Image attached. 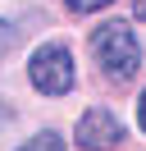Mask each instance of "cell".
<instances>
[{
    "instance_id": "6da1fadb",
    "label": "cell",
    "mask_w": 146,
    "mask_h": 151,
    "mask_svg": "<svg viewBox=\"0 0 146 151\" xmlns=\"http://www.w3.org/2000/svg\"><path fill=\"white\" fill-rule=\"evenodd\" d=\"M91 60H96V69L110 78L114 87L132 83V73L142 69V41H137V32L128 28V23H100L96 32H91Z\"/></svg>"
},
{
    "instance_id": "7a4b0ae2",
    "label": "cell",
    "mask_w": 146,
    "mask_h": 151,
    "mask_svg": "<svg viewBox=\"0 0 146 151\" xmlns=\"http://www.w3.org/2000/svg\"><path fill=\"white\" fill-rule=\"evenodd\" d=\"M27 83H32L41 96L73 92V55H69V46H59V41L36 46L32 60H27Z\"/></svg>"
},
{
    "instance_id": "3957f363",
    "label": "cell",
    "mask_w": 146,
    "mask_h": 151,
    "mask_svg": "<svg viewBox=\"0 0 146 151\" xmlns=\"http://www.w3.org/2000/svg\"><path fill=\"white\" fill-rule=\"evenodd\" d=\"M123 142V124H119L114 110H100V105H91L87 114L78 119V147L87 151H110Z\"/></svg>"
},
{
    "instance_id": "277c9868",
    "label": "cell",
    "mask_w": 146,
    "mask_h": 151,
    "mask_svg": "<svg viewBox=\"0 0 146 151\" xmlns=\"http://www.w3.org/2000/svg\"><path fill=\"white\" fill-rule=\"evenodd\" d=\"M18 151H64V137H59V133H36V137L23 142Z\"/></svg>"
},
{
    "instance_id": "5b68a950",
    "label": "cell",
    "mask_w": 146,
    "mask_h": 151,
    "mask_svg": "<svg viewBox=\"0 0 146 151\" xmlns=\"http://www.w3.org/2000/svg\"><path fill=\"white\" fill-rule=\"evenodd\" d=\"M64 5H69L73 14H96V9H110L114 0H64Z\"/></svg>"
},
{
    "instance_id": "8992f818",
    "label": "cell",
    "mask_w": 146,
    "mask_h": 151,
    "mask_svg": "<svg viewBox=\"0 0 146 151\" xmlns=\"http://www.w3.org/2000/svg\"><path fill=\"white\" fill-rule=\"evenodd\" d=\"M14 41H18L14 23H5V19H0V55H9V50H14Z\"/></svg>"
},
{
    "instance_id": "52a82bcc",
    "label": "cell",
    "mask_w": 146,
    "mask_h": 151,
    "mask_svg": "<svg viewBox=\"0 0 146 151\" xmlns=\"http://www.w3.org/2000/svg\"><path fill=\"white\" fill-rule=\"evenodd\" d=\"M137 124L146 128V92H142V101H137Z\"/></svg>"
},
{
    "instance_id": "ba28073f",
    "label": "cell",
    "mask_w": 146,
    "mask_h": 151,
    "mask_svg": "<svg viewBox=\"0 0 146 151\" xmlns=\"http://www.w3.org/2000/svg\"><path fill=\"white\" fill-rule=\"evenodd\" d=\"M9 119H14V114H9V105H5V101H0V128H5V124H9Z\"/></svg>"
},
{
    "instance_id": "9c48e42d",
    "label": "cell",
    "mask_w": 146,
    "mask_h": 151,
    "mask_svg": "<svg viewBox=\"0 0 146 151\" xmlns=\"http://www.w3.org/2000/svg\"><path fill=\"white\" fill-rule=\"evenodd\" d=\"M132 14H137V19H146V0H137V5H132Z\"/></svg>"
}]
</instances>
